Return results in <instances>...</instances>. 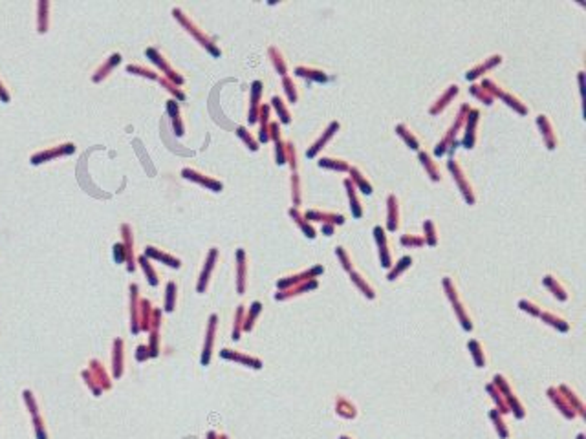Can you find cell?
<instances>
[{
  "label": "cell",
  "instance_id": "cell-1",
  "mask_svg": "<svg viewBox=\"0 0 586 439\" xmlns=\"http://www.w3.org/2000/svg\"><path fill=\"white\" fill-rule=\"evenodd\" d=\"M75 152V145L73 143H63L57 145V147L48 148V150H43V152H37L31 156V163L33 165H38V163L50 161L52 158H59V156H66V154H73Z\"/></svg>",
  "mask_w": 586,
  "mask_h": 439
},
{
  "label": "cell",
  "instance_id": "cell-2",
  "mask_svg": "<svg viewBox=\"0 0 586 439\" xmlns=\"http://www.w3.org/2000/svg\"><path fill=\"white\" fill-rule=\"evenodd\" d=\"M174 17H176V19H178V20H182L183 24H185V26H187V28H189V31H191L192 35H196V38H198V40H200V42L203 44V46H205L207 50H211V52L215 53V55H220V52H218V50L215 48V46H213V42H211V40H209V38H207V37H205V35H203V33H200V31H198V28H196V26H192V22H191V20H189L187 17H183V13H182V11H180V10H174Z\"/></svg>",
  "mask_w": 586,
  "mask_h": 439
},
{
  "label": "cell",
  "instance_id": "cell-3",
  "mask_svg": "<svg viewBox=\"0 0 586 439\" xmlns=\"http://www.w3.org/2000/svg\"><path fill=\"white\" fill-rule=\"evenodd\" d=\"M183 176L187 178V180H192V182L202 183V185H205V187H211V189H215V191H220L222 189V183L215 182V180H211V178H205L202 172L192 170V168H183Z\"/></svg>",
  "mask_w": 586,
  "mask_h": 439
},
{
  "label": "cell",
  "instance_id": "cell-4",
  "mask_svg": "<svg viewBox=\"0 0 586 439\" xmlns=\"http://www.w3.org/2000/svg\"><path fill=\"white\" fill-rule=\"evenodd\" d=\"M48 11H50V2H46V0H43V2H38L37 6V29L38 33H46L48 31V26H50V19H48Z\"/></svg>",
  "mask_w": 586,
  "mask_h": 439
},
{
  "label": "cell",
  "instance_id": "cell-5",
  "mask_svg": "<svg viewBox=\"0 0 586 439\" xmlns=\"http://www.w3.org/2000/svg\"><path fill=\"white\" fill-rule=\"evenodd\" d=\"M449 168H451L452 172H454V178H456V182H458V185H460V189H462V192H464V194H466V200L467 201H475V194H473V189L471 187H467L466 185V182H464V176H466V174H464V172H462V168L458 167L456 163L454 161H449Z\"/></svg>",
  "mask_w": 586,
  "mask_h": 439
},
{
  "label": "cell",
  "instance_id": "cell-6",
  "mask_svg": "<svg viewBox=\"0 0 586 439\" xmlns=\"http://www.w3.org/2000/svg\"><path fill=\"white\" fill-rule=\"evenodd\" d=\"M119 61H121V55H119V53H114V55H112L110 59H106L105 64H103V66L99 68V70H97L96 75L92 77V81H94V82H99V81H101V79H103V77H106V75H108V73L112 72V68L117 66V62H119Z\"/></svg>",
  "mask_w": 586,
  "mask_h": 439
},
{
  "label": "cell",
  "instance_id": "cell-7",
  "mask_svg": "<svg viewBox=\"0 0 586 439\" xmlns=\"http://www.w3.org/2000/svg\"><path fill=\"white\" fill-rule=\"evenodd\" d=\"M399 207H398V198L394 194L389 196V227L392 231L398 229L399 225Z\"/></svg>",
  "mask_w": 586,
  "mask_h": 439
},
{
  "label": "cell",
  "instance_id": "cell-8",
  "mask_svg": "<svg viewBox=\"0 0 586 439\" xmlns=\"http://www.w3.org/2000/svg\"><path fill=\"white\" fill-rule=\"evenodd\" d=\"M147 55H149V57H152V61H154V62H158L159 66L163 68L165 72H167L169 75L173 77V79H174V82H178V84H182V82H183V79H182V77H178V75H174V72H173V70H171V68H169V64H167V62H165V61H161V57H159V55H158V52H156V50H150V48H149V50H147Z\"/></svg>",
  "mask_w": 586,
  "mask_h": 439
},
{
  "label": "cell",
  "instance_id": "cell-9",
  "mask_svg": "<svg viewBox=\"0 0 586 439\" xmlns=\"http://www.w3.org/2000/svg\"><path fill=\"white\" fill-rule=\"evenodd\" d=\"M336 128H339V123H331V124H330V128H328L326 132H324V136H322V138L319 139L317 143L313 145V148H310V150H308V156H310V158H312V156H315V152H317L319 148H321L322 145L326 143L328 139L331 138V134H333V130H336Z\"/></svg>",
  "mask_w": 586,
  "mask_h": 439
},
{
  "label": "cell",
  "instance_id": "cell-10",
  "mask_svg": "<svg viewBox=\"0 0 586 439\" xmlns=\"http://www.w3.org/2000/svg\"><path fill=\"white\" fill-rule=\"evenodd\" d=\"M295 72L303 77H312V79H315V81H326V75H324V72H321V70H312V68L301 66V68H297Z\"/></svg>",
  "mask_w": 586,
  "mask_h": 439
},
{
  "label": "cell",
  "instance_id": "cell-11",
  "mask_svg": "<svg viewBox=\"0 0 586 439\" xmlns=\"http://www.w3.org/2000/svg\"><path fill=\"white\" fill-rule=\"evenodd\" d=\"M269 55L273 57V59H271V61H273L275 68L279 70L280 75H284L288 68H286V62H284V59H282V55H280V52H279V50H277V48H269Z\"/></svg>",
  "mask_w": 586,
  "mask_h": 439
},
{
  "label": "cell",
  "instance_id": "cell-12",
  "mask_svg": "<svg viewBox=\"0 0 586 439\" xmlns=\"http://www.w3.org/2000/svg\"><path fill=\"white\" fill-rule=\"evenodd\" d=\"M215 320H217V317L213 315L211 317V328H209V335H207L209 339H207L205 348H203V357H202V363L203 364L209 363V357H211V344H213V331H215Z\"/></svg>",
  "mask_w": 586,
  "mask_h": 439
},
{
  "label": "cell",
  "instance_id": "cell-13",
  "mask_svg": "<svg viewBox=\"0 0 586 439\" xmlns=\"http://www.w3.org/2000/svg\"><path fill=\"white\" fill-rule=\"evenodd\" d=\"M345 185H346V189H348V196H350V201H352V203H354V205H352V207H354V214H356L357 218H359V216H361V209H359L361 203H359V200H357V196H356V189H354V183H352L350 180H346Z\"/></svg>",
  "mask_w": 586,
  "mask_h": 439
},
{
  "label": "cell",
  "instance_id": "cell-14",
  "mask_svg": "<svg viewBox=\"0 0 586 439\" xmlns=\"http://www.w3.org/2000/svg\"><path fill=\"white\" fill-rule=\"evenodd\" d=\"M319 165H321V167H326V168H337V170H345V168H348L345 159H336V158H324L319 161Z\"/></svg>",
  "mask_w": 586,
  "mask_h": 439
},
{
  "label": "cell",
  "instance_id": "cell-15",
  "mask_svg": "<svg viewBox=\"0 0 586 439\" xmlns=\"http://www.w3.org/2000/svg\"><path fill=\"white\" fill-rule=\"evenodd\" d=\"M222 357L236 359V361H242V363H245V364H253V368H260V366H262V363H260V361H257V359L242 357V355H236V354H229V349H224V352H222Z\"/></svg>",
  "mask_w": 586,
  "mask_h": 439
},
{
  "label": "cell",
  "instance_id": "cell-16",
  "mask_svg": "<svg viewBox=\"0 0 586 439\" xmlns=\"http://www.w3.org/2000/svg\"><path fill=\"white\" fill-rule=\"evenodd\" d=\"M352 180H356L357 183H361V189H363V192H366V194H370L372 192V185L368 183V180H365L363 178V174H361L357 168H352Z\"/></svg>",
  "mask_w": 586,
  "mask_h": 439
},
{
  "label": "cell",
  "instance_id": "cell-17",
  "mask_svg": "<svg viewBox=\"0 0 586 439\" xmlns=\"http://www.w3.org/2000/svg\"><path fill=\"white\" fill-rule=\"evenodd\" d=\"M398 134L401 136V138H403L405 141H407V143L410 145V147H412V148H418V147H420L418 139L414 138L412 132L408 134V130H407V126H405V124H399V126H398Z\"/></svg>",
  "mask_w": 586,
  "mask_h": 439
},
{
  "label": "cell",
  "instance_id": "cell-18",
  "mask_svg": "<svg viewBox=\"0 0 586 439\" xmlns=\"http://www.w3.org/2000/svg\"><path fill=\"white\" fill-rule=\"evenodd\" d=\"M145 253L149 254H152V256H156V258H161V260H167L169 262V266H173V268H180V260H174V258H171V256H167V254H161V253H158V251H156V247H147V251H145Z\"/></svg>",
  "mask_w": 586,
  "mask_h": 439
},
{
  "label": "cell",
  "instance_id": "cell-19",
  "mask_svg": "<svg viewBox=\"0 0 586 439\" xmlns=\"http://www.w3.org/2000/svg\"><path fill=\"white\" fill-rule=\"evenodd\" d=\"M289 214H291L293 218H295V222H299V224H301V227H303V229H304V233H306V236H310V238H313V236H315V231H313L312 227H310V225H306V224H304V222H303L304 218H303V216H301V214H299L297 210H295V209H291V210H289Z\"/></svg>",
  "mask_w": 586,
  "mask_h": 439
},
{
  "label": "cell",
  "instance_id": "cell-20",
  "mask_svg": "<svg viewBox=\"0 0 586 439\" xmlns=\"http://www.w3.org/2000/svg\"><path fill=\"white\" fill-rule=\"evenodd\" d=\"M284 86H286V92H288V97H289V101H297V97H299V94H297V86L293 84V81L291 79H289V77H284Z\"/></svg>",
  "mask_w": 586,
  "mask_h": 439
},
{
  "label": "cell",
  "instance_id": "cell-21",
  "mask_svg": "<svg viewBox=\"0 0 586 439\" xmlns=\"http://www.w3.org/2000/svg\"><path fill=\"white\" fill-rule=\"evenodd\" d=\"M352 277H354V280H356L357 284H359V287H361V289H363V293H365V295H368L370 298H374V289H372V286H370L368 282H363V280H361V275H357V273H354Z\"/></svg>",
  "mask_w": 586,
  "mask_h": 439
},
{
  "label": "cell",
  "instance_id": "cell-22",
  "mask_svg": "<svg viewBox=\"0 0 586 439\" xmlns=\"http://www.w3.org/2000/svg\"><path fill=\"white\" fill-rule=\"evenodd\" d=\"M215 256H217V251H213V253H211V258L207 260V268L203 269V273H202V282H200V287H198L200 291H203V286H205V282H207V275H209V273H211V269H213V260H215Z\"/></svg>",
  "mask_w": 586,
  "mask_h": 439
},
{
  "label": "cell",
  "instance_id": "cell-23",
  "mask_svg": "<svg viewBox=\"0 0 586 439\" xmlns=\"http://www.w3.org/2000/svg\"><path fill=\"white\" fill-rule=\"evenodd\" d=\"M273 105L277 106V110H279V114H280V119H282V123H289V114H288V110H286V106L282 105V101H280V97H273Z\"/></svg>",
  "mask_w": 586,
  "mask_h": 439
},
{
  "label": "cell",
  "instance_id": "cell-24",
  "mask_svg": "<svg viewBox=\"0 0 586 439\" xmlns=\"http://www.w3.org/2000/svg\"><path fill=\"white\" fill-rule=\"evenodd\" d=\"M127 70H129V72H136V73H140V75H145V77H150V79H156V73L154 72H150L149 68H143V66H140V64H130V66H127Z\"/></svg>",
  "mask_w": 586,
  "mask_h": 439
},
{
  "label": "cell",
  "instance_id": "cell-25",
  "mask_svg": "<svg viewBox=\"0 0 586 439\" xmlns=\"http://www.w3.org/2000/svg\"><path fill=\"white\" fill-rule=\"evenodd\" d=\"M420 159H422V163H423V165H425V167H427V170L431 172V176H433V180H440V176H438V172L434 170V165H433V163H431V158H429L427 154L422 152V154H420Z\"/></svg>",
  "mask_w": 586,
  "mask_h": 439
},
{
  "label": "cell",
  "instance_id": "cell-26",
  "mask_svg": "<svg viewBox=\"0 0 586 439\" xmlns=\"http://www.w3.org/2000/svg\"><path fill=\"white\" fill-rule=\"evenodd\" d=\"M410 262H412V260H410V256H405L403 260H401V262H399V268H398V269H394V271L390 273V277H389L390 280H394V278L398 277L399 273L403 271V269L407 268V266H410Z\"/></svg>",
  "mask_w": 586,
  "mask_h": 439
},
{
  "label": "cell",
  "instance_id": "cell-27",
  "mask_svg": "<svg viewBox=\"0 0 586 439\" xmlns=\"http://www.w3.org/2000/svg\"><path fill=\"white\" fill-rule=\"evenodd\" d=\"M544 319L550 320V324L555 326V328L562 329V331H566L568 329V324H561V322H564V320L561 319V317H552V315H544Z\"/></svg>",
  "mask_w": 586,
  "mask_h": 439
},
{
  "label": "cell",
  "instance_id": "cell-28",
  "mask_svg": "<svg viewBox=\"0 0 586 439\" xmlns=\"http://www.w3.org/2000/svg\"><path fill=\"white\" fill-rule=\"evenodd\" d=\"M140 260H141V264H143V268H145V271H147V275H149V280H150V284H152V286H156V284H158V278H156V273L152 271V268H149V264H147V260H145L143 256H141Z\"/></svg>",
  "mask_w": 586,
  "mask_h": 439
},
{
  "label": "cell",
  "instance_id": "cell-29",
  "mask_svg": "<svg viewBox=\"0 0 586 439\" xmlns=\"http://www.w3.org/2000/svg\"><path fill=\"white\" fill-rule=\"evenodd\" d=\"M24 399H26V403H28V406H29V412H31L33 415H37V405H35V399H33V396H31V391H29V390L24 391Z\"/></svg>",
  "mask_w": 586,
  "mask_h": 439
},
{
  "label": "cell",
  "instance_id": "cell-30",
  "mask_svg": "<svg viewBox=\"0 0 586 439\" xmlns=\"http://www.w3.org/2000/svg\"><path fill=\"white\" fill-rule=\"evenodd\" d=\"M245 132H247V130H245V128H242V126H240V128H238V136H242V138L245 139V143L249 145V148H253V150H257V148H259V147H257V141H255V139H253V138H251V136H247V134H245Z\"/></svg>",
  "mask_w": 586,
  "mask_h": 439
},
{
  "label": "cell",
  "instance_id": "cell-31",
  "mask_svg": "<svg viewBox=\"0 0 586 439\" xmlns=\"http://www.w3.org/2000/svg\"><path fill=\"white\" fill-rule=\"evenodd\" d=\"M33 423H35V428H37L38 439H46V434H44V430H43V419L38 417V414L33 415Z\"/></svg>",
  "mask_w": 586,
  "mask_h": 439
},
{
  "label": "cell",
  "instance_id": "cell-32",
  "mask_svg": "<svg viewBox=\"0 0 586 439\" xmlns=\"http://www.w3.org/2000/svg\"><path fill=\"white\" fill-rule=\"evenodd\" d=\"M238 258H240V286H238V289L244 291V251H238Z\"/></svg>",
  "mask_w": 586,
  "mask_h": 439
},
{
  "label": "cell",
  "instance_id": "cell-33",
  "mask_svg": "<svg viewBox=\"0 0 586 439\" xmlns=\"http://www.w3.org/2000/svg\"><path fill=\"white\" fill-rule=\"evenodd\" d=\"M10 99H11L10 92H8V88L4 86V82L0 81V101H2V103H10Z\"/></svg>",
  "mask_w": 586,
  "mask_h": 439
},
{
  "label": "cell",
  "instance_id": "cell-34",
  "mask_svg": "<svg viewBox=\"0 0 586 439\" xmlns=\"http://www.w3.org/2000/svg\"><path fill=\"white\" fill-rule=\"evenodd\" d=\"M161 82H163L165 86H169V90L173 92V94H174V96H176V97H178V99H185V96H183V92H180L178 88H176V86H173L169 81H165V79H161Z\"/></svg>",
  "mask_w": 586,
  "mask_h": 439
},
{
  "label": "cell",
  "instance_id": "cell-35",
  "mask_svg": "<svg viewBox=\"0 0 586 439\" xmlns=\"http://www.w3.org/2000/svg\"><path fill=\"white\" fill-rule=\"evenodd\" d=\"M425 227L429 229V236H431L429 244L434 245V244H436V238H434V225H433V222H427V224H425Z\"/></svg>",
  "mask_w": 586,
  "mask_h": 439
},
{
  "label": "cell",
  "instance_id": "cell-36",
  "mask_svg": "<svg viewBox=\"0 0 586 439\" xmlns=\"http://www.w3.org/2000/svg\"><path fill=\"white\" fill-rule=\"evenodd\" d=\"M169 293H171V295H169V298H171V300H169V304H167V311H173V293H174V284H169Z\"/></svg>",
  "mask_w": 586,
  "mask_h": 439
},
{
  "label": "cell",
  "instance_id": "cell-37",
  "mask_svg": "<svg viewBox=\"0 0 586 439\" xmlns=\"http://www.w3.org/2000/svg\"><path fill=\"white\" fill-rule=\"evenodd\" d=\"M341 439H348V437H341Z\"/></svg>",
  "mask_w": 586,
  "mask_h": 439
}]
</instances>
